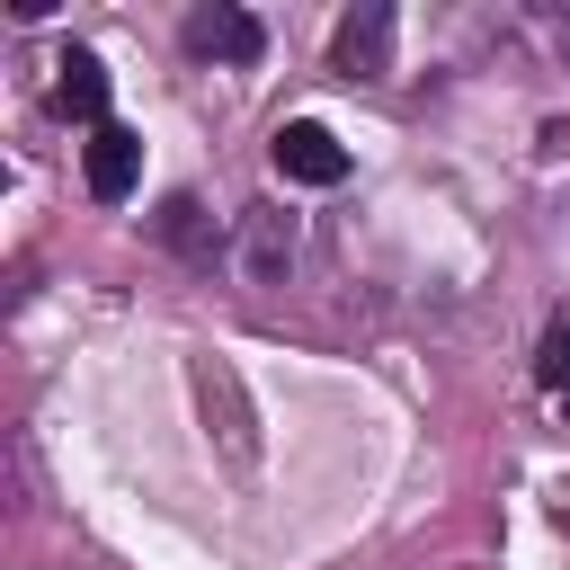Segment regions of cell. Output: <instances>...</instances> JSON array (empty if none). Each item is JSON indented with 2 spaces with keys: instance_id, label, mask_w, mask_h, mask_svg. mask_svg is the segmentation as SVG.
<instances>
[{
  "instance_id": "8992f818",
  "label": "cell",
  "mask_w": 570,
  "mask_h": 570,
  "mask_svg": "<svg viewBox=\"0 0 570 570\" xmlns=\"http://www.w3.org/2000/svg\"><path fill=\"white\" fill-rule=\"evenodd\" d=\"M53 116H71V125H107V62L89 53V45H71L62 62H53Z\"/></svg>"
},
{
  "instance_id": "6da1fadb",
  "label": "cell",
  "mask_w": 570,
  "mask_h": 570,
  "mask_svg": "<svg viewBox=\"0 0 570 570\" xmlns=\"http://www.w3.org/2000/svg\"><path fill=\"white\" fill-rule=\"evenodd\" d=\"M267 160H276V178H294V187H338V178H347V142H338L330 125H312V116L276 125Z\"/></svg>"
},
{
  "instance_id": "5b68a950",
  "label": "cell",
  "mask_w": 570,
  "mask_h": 570,
  "mask_svg": "<svg viewBox=\"0 0 570 570\" xmlns=\"http://www.w3.org/2000/svg\"><path fill=\"white\" fill-rule=\"evenodd\" d=\"M80 169H89V196H98V205H125V196H134V178H142V134L107 116V125L89 134Z\"/></svg>"
},
{
  "instance_id": "52a82bcc",
  "label": "cell",
  "mask_w": 570,
  "mask_h": 570,
  "mask_svg": "<svg viewBox=\"0 0 570 570\" xmlns=\"http://www.w3.org/2000/svg\"><path fill=\"white\" fill-rule=\"evenodd\" d=\"M151 232H160L178 258H214V223H205V205H196V196H169V205L151 214Z\"/></svg>"
},
{
  "instance_id": "3957f363",
  "label": "cell",
  "mask_w": 570,
  "mask_h": 570,
  "mask_svg": "<svg viewBox=\"0 0 570 570\" xmlns=\"http://www.w3.org/2000/svg\"><path fill=\"white\" fill-rule=\"evenodd\" d=\"M330 62H338L347 80H383V71H392V9H383V0H356V9L338 18V36H330Z\"/></svg>"
},
{
  "instance_id": "7a4b0ae2",
  "label": "cell",
  "mask_w": 570,
  "mask_h": 570,
  "mask_svg": "<svg viewBox=\"0 0 570 570\" xmlns=\"http://www.w3.org/2000/svg\"><path fill=\"white\" fill-rule=\"evenodd\" d=\"M187 53L196 62H258L267 53V27L249 18V9H232V0H205V9H187Z\"/></svg>"
},
{
  "instance_id": "277c9868",
  "label": "cell",
  "mask_w": 570,
  "mask_h": 570,
  "mask_svg": "<svg viewBox=\"0 0 570 570\" xmlns=\"http://www.w3.org/2000/svg\"><path fill=\"white\" fill-rule=\"evenodd\" d=\"M240 276L249 285H285V267H294V214L285 205H240Z\"/></svg>"
},
{
  "instance_id": "9c48e42d",
  "label": "cell",
  "mask_w": 570,
  "mask_h": 570,
  "mask_svg": "<svg viewBox=\"0 0 570 570\" xmlns=\"http://www.w3.org/2000/svg\"><path fill=\"white\" fill-rule=\"evenodd\" d=\"M552 517H561V525H570V481H561V490H552Z\"/></svg>"
},
{
  "instance_id": "ba28073f",
  "label": "cell",
  "mask_w": 570,
  "mask_h": 570,
  "mask_svg": "<svg viewBox=\"0 0 570 570\" xmlns=\"http://www.w3.org/2000/svg\"><path fill=\"white\" fill-rule=\"evenodd\" d=\"M534 374H543V383L570 401V321H552V330H543V356H534Z\"/></svg>"
}]
</instances>
